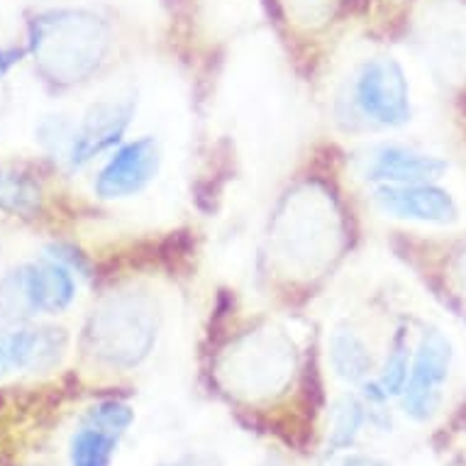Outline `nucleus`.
Returning a JSON list of instances; mask_svg holds the SVG:
<instances>
[{
  "instance_id": "obj_4",
  "label": "nucleus",
  "mask_w": 466,
  "mask_h": 466,
  "mask_svg": "<svg viewBox=\"0 0 466 466\" xmlns=\"http://www.w3.org/2000/svg\"><path fill=\"white\" fill-rule=\"evenodd\" d=\"M76 299V281L59 261H32L13 268L0 281V315L25 320L32 315H56Z\"/></svg>"
},
{
  "instance_id": "obj_13",
  "label": "nucleus",
  "mask_w": 466,
  "mask_h": 466,
  "mask_svg": "<svg viewBox=\"0 0 466 466\" xmlns=\"http://www.w3.org/2000/svg\"><path fill=\"white\" fill-rule=\"evenodd\" d=\"M367 422V408L360 398L342 396L332 408V428H329V447L332 451H342L352 447L357 435Z\"/></svg>"
},
{
  "instance_id": "obj_12",
  "label": "nucleus",
  "mask_w": 466,
  "mask_h": 466,
  "mask_svg": "<svg viewBox=\"0 0 466 466\" xmlns=\"http://www.w3.org/2000/svg\"><path fill=\"white\" fill-rule=\"evenodd\" d=\"M120 435L84 422L76 435L71 437L69 459L71 466H110Z\"/></svg>"
},
{
  "instance_id": "obj_15",
  "label": "nucleus",
  "mask_w": 466,
  "mask_h": 466,
  "mask_svg": "<svg viewBox=\"0 0 466 466\" xmlns=\"http://www.w3.org/2000/svg\"><path fill=\"white\" fill-rule=\"evenodd\" d=\"M408 374H410V350H408L403 329H400L390 342V352L386 357L381 376H379V386L386 396H400L405 381H408Z\"/></svg>"
},
{
  "instance_id": "obj_8",
  "label": "nucleus",
  "mask_w": 466,
  "mask_h": 466,
  "mask_svg": "<svg viewBox=\"0 0 466 466\" xmlns=\"http://www.w3.org/2000/svg\"><path fill=\"white\" fill-rule=\"evenodd\" d=\"M450 171V164L435 154L405 145H376L361 157L360 174L376 186L437 184Z\"/></svg>"
},
{
  "instance_id": "obj_11",
  "label": "nucleus",
  "mask_w": 466,
  "mask_h": 466,
  "mask_svg": "<svg viewBox=\"0 0 466 466\" xmlns=\"http://www.w3.org/2000/svg\"><path fill=\"white\" fill-rule=\"evenodd\" d=\"M329 364L342 381L361 383L371 371V354L367 342L350 325H339L329 335Z\"/></svg>"
},
{
  "instance_id": "obj_16",
  "label": "nucleus",
  "mask_w": 466,
  "mask_h": 466,
  "mask_svg": "<svg viewBox=\"0 0 466 466\" xmlns=\"http://www.w3.org/2000/svg\"><path fill=\"white\" fill-rule=\"evenodd\" d=\"M132 420H135V410L123 400H115V398L100 400L93 408H88V413L84 418V422H88V425H96V428H103L120 437L127 432Z\"/></svg>"
},
{
  "instance_id": "obj_18",
  "label": "nucleus",
  "mask_w": 466,
  "mask_h": 466,
  "mask_svg": "<svg viewBox=\"0 0 466 466\" xmlns=\"http://www.w3.org/2000/svg\"><path fill=\"white\" fill-rule=\"evenodd\" d=\"M23 49H0V76H5L23 59Z\"/></svg>"
},
{
  "instance_id": "obj_7",
  "label": "nucleus",
  "mask_w": 466,
  "mask_h": 466,
  "mask_svg": "<svg viewBox=\"0 0 466 466\" xmlns=\"http://www.w3.org/2000/svg\"><path fill=\"white\" fill-rule=\"evenodd\" d=\"M135 110H137V103L132 98H110L93 103L76 130L71 132V145L66 149L71 167H86L123 145L125 132L130 130L135 120Z\"/></svg>"
},
{
  "instance_id": "obj_19",
  "label": "nucleus",
  "mask_w": 466,
  "mask_h": 466,
  "mask_svg": "<svg viewBox=\"0 0 466 466\" xmlns=\"http://www.w3.org/2000/svg\"><path fill=\"white\" fill-rule=\"evenodd\" d=\"M10 369H15V364H13V354H10L8 342H5V337H3V339H0V376L8 374Z\"/></svg>"
},
{
  "instance_id": "obj_6",
  "label": "nucleus",
  "mask_w": 466,
  "mask_h": 466,
  "mask_svg": "<svg viewBox=\"0 0 466 466\" xmlns=\"http://www.w3.org/2000/svg\"><path fill=\"white\" fill-rule=\"evenodd\" d=\"M161 147L152 135L125 142L110 152L93 181V191L103 200L135 198L159 177Z\"/></svg>"
},
{
  "instance_id": "obj_10",
  "label": "nucleus",
  "mask_w": 466,
  "mask_h": 466,
  "mask_svg": "<svg viewBox=\"0 0 466 466\" xmlns=\"http://www.w3.org/2000/svg\"><path fill=\"white\" fill-rule=\"evenodd\" d=\"M17 371H49L62 361L69 337L59 328H25L5 335Z\"/></svg>"
},
{
  "instance_id": "obj_2",
  "label": "nucleus",
  "mask_w": 466,
  "mask_h": 466,
  "mask_svg": "<svg viewBox=\"0 0 466 466\" xmlns=\"http://www.w3.org/2000/svg\"><path fill=\"white\" fill-rule=\"evenodd\" d=\"M342 103V117L364 130H398L410 123V84L390 56L369 59L354 71Z\"/></svg>"
},
{
  "instance_id": "obj_17",
  "label": "nucleus",
  "mask_w": 466,
  "mask_h": 466,
  "mask_svg": "<svg viewBox=\"0 0 466 466\" xmlns=\"http://www.w3.org/2000/svg\"><path fill=\"white\" fill-rule=\"evenodd\" d=\"M322 466H389L381 459L367 457V454H335Z\"/></svg>"
},
{
  "instance_id": "obj_1",
  "label": "nucleus",
  "mask_w": 466,
  "mask_h": 466,
  "mask_svg": "<svg viewBox=\"0 0 466 466\" xmlns=\"http://www.w3.org/2000/svg\"><path fill=\"white\" fill-rule=\"evenodd\" d=\"M106 27L84 13H52L32 23V54L56 84H78L98 69L106 54Z\"/></svg>"
},
{
  "instance_id": "obj_3",
  "label": "nucleus",
  "mask_w": 466,
  "mask_h": 466,
  "mask_svg": "<svg viewBox=\"0 0 466 466\" xmlns=\"http://www.w3.org/2000/svg\"><path fill=\"white\" fill-rule=\"evenodd\" d=\"M88 339L100 361L117 369L137 367L157 342V308L139 296L110 299L93 313Z\"/></svg>"
},
{
  "instance_id": "obj_5",
  "label": "nucleus",
  "mask_w": 466,
  "mask_h": 466,
  "mask_svg": "<svg viewBox=\"0 0 466 466\" xmlns=\"http://www.w3.org/2000/svg\"><path fill=\"white\" fill-rule=\"evenodd\" d=\"M451 369V342L440 329H425L415 350L410 374L403 389V410L415 422L435 418L444 398V383Z\"/></svg>"
},
{
  "instance_id": "obj_9",
  "label": "nucleus",
  "mask_w": 466,
  "mask_h": 466,
  "mask_svg": "<svg viewBox=\"0 0 466 466\" xmlns=\"http://www.w3.org/2000/svg\"><path fill=\"white\" fill-rule=\"evenodd\" d=\"M374 206L386 218L447 228L459 222V203L450 191L437 184L376 186Z\"/></svg>"
},
{
  "instance_id": "obj_14",
  "label": "nucleus",
  "mask_w": 466,
  "mask_h": 466,
  "mask_svg": "<svg viewBox=\"0 0 466 466\" xmlns=\"http://www.w3.org/2000/svg\"><path fill=\"white\" fill-rule=\"evenodd\" d=\"M39 208V188L30 178L0 167V213L32 215Z\"/></svg>"
}]
</instances>
